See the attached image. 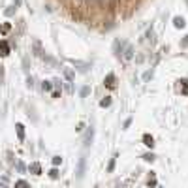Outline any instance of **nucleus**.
<instances>
[{
    "label": "nucleus",
    "instance_id": "obj_1",
    "mask_svg": "<svg viewBox=\"0 0 188 188\" xmlns=\"http://www.w3.org/2000/svg\"><path fill=\"white\" fill-rule=\"evenodd\" d=\"M12 53V47H9V43L6 40H0V57H8V55Z\"/></svg>",
    "mask_w": 188,
    "mask_h": 188
},
{
    "label": "nucleus",
    "instance_id": "obj_2",
    "mask_svg": "<svg viewBox=\"0 0 188 188\" xmlns=\"http://www.w3.org/2000/svg\"><path fill=\"white\" fill-rule=\"evenodd\" d=\"M28 171L34 173V175H42V166H40L38 162H32V164L28 166Z\"/></svg>",
    "mask_w": 188,
    "mask_h": 188
},
{
    "label": "nucleus",
    "instance_id": "obj_3",
    "mask_svg": "<svg viewBox=\"0 0 188 188\" xmlns=\"http://www.w3.org/2000/svg\"><path fill=\"white\" fill-rule=\"evenodd\" d=\"M15 130H17V138H19V141H24V126H23L21 122H17V124H15Z\"/></svg>",
    "mask_w": 188,
    "mask_h": 188
},
{
    "label": "nucleus",
    "instance_id": "obj_4",
    "mask_svg": "<svg viewBox=\"0 0 188 188\" xmlns=\"http://www.w3.org/2000/svg\"><path fill=\"white\" fill-rule=\"evenodd\" d=\"M143 143L149 147V149H152V147H154V138L149 135V134H143Z\"/></svg>",
    "mask_w": 188,
    "mask_h": 188
},
{
    "label": "nucleus",
    "instance_id": "obj_5",
    "mask_svg": "<svg viewBox=\"0 0 188 188\" xmlns=\"http://www.w3.org/2000/svg\"><path fill=\"white\" fill-rule=\"evenodd\" d=\"M83 175H85V158H81L79 160V167H77V177L81 179Z\"/></svg>",
    "mask_w": 188,
    "mask_h": 188
},
{
    "label": "nucleus",
    "instance_id": "obj_6",
    "mask_svg": "<svg viewBox=\"0 0 188 188\" xmlns=\"http://www.w3.org/2000/svg\"><path fill=\"white\" fill-rule=\"evenodd\" d=\"M173 24H175L177 28H184L186 27V23H184V19H182V17H175L173 19Z\"/></svg>",
    "mask_w": 188,
    "mask_h": 188
},
{
    "label": "nucleus",
    "instance_id": "obj_7",
    "mask_svg": "<svg viewBox=\"0 0 188 188\" xmlns=\"http://www.w3.org/2000/svg\"><path fill=\"white\" fill-rule=\"evenodd\" d=\"M15 188H32V186H30L24 179H19L17 182H15Z\"/></svg>",
    "mask_w": 188,
    "mask_h": 188
},
{
    "label": "nucleus",
    "instance_id": "obj_8",
    "mask_svg": "<svg viewBox=\"0 0 188 188\" xmlns=\"http://www.w3.org/2000/svg\"><path fill=\"white\" fill-rule=\"evenodd\" d=\"M9 30H12V24H9V23H4V24H0V32H2V34H8Z\"/></svg>",
    "mask_w": 188,
    "mask_h": 188
},
{
    "label": "nucleus",
    "instance_id": "obj_9",
    "mask_svg": "<svg viewBox=\"0 0 188 188\" xmlns=\"http://www.w3.org/2000/svg\"><path fill=\"white\" fill-rule=\"evenodd\" d=\"M113 81H115V75H113V73H109V75H107V77H105V81H104V83H105V85H107V87H113V85H115V83H113Z\"/></svg>",
    "mask_w": 188,
    "mask_h": 188
},
{
    "label": "nucleus",
    "instance_id": "obj_10",
    "mask_svg": "<svg viewBox=\"0 0 188 188\" xmlns=\"http://www.w3.org/2000/svg\"><path fill=\"white\" fill-rule=\"evenodd\" d=\"M109 105H111V98H109V96H105V98L100 102V107H109Z\"/></svg>",
    "mask_w": 188,
    "mask_h": 188
},
{
    "label": "nucleus",
    "instance_id": "obj_11",
    "mask_svg": "<svg viewBox=\"0 0 188 188\" xmlns=\"http://www.w3.org/2000/svg\"><path fill=\"white\" fill-rule=\"evenodd\" d=\"M132 57H134V49L128 47V49H126V53H124V58H126V60H130Z\"/></svg>",
    "mask_w": 188,
    "mask_h": 188
},
{
    "label": "nucleus",
    "instance_id": "obj_12",
    "mask_svg": "<svg viewBox=\"0 0 188 188\" xmlns=\"http://www.w3.org/2000/svg\"><path fill=\"white\" fill-rule=\"evenodd\" d=\"M49 177H51V179H58V169H57V167H53V169L49 171Z\"/></svg>",
    "mask_w": 188,
    "mask_h": 188
},
{
    "label": "nucleus",
    "instance_id": "obj_13",
    "mask_svg": "<svg viewBox=\"0 0 188 188\" xmlns=\"http://www.w3.org/2000/svg\"><path fill=\"white\" fill-rule=\"evenodd\" d=\"M42 89H43V90H53V85H51V81H43Z\"/></svg>",
    "mask_w": 188,
    "mask_h": 188
},
{
    "label": "nucleus",
    "instance_id": "obj_14",
    "mask_svg": "<svg viewBox=\"0 0 188 188\" xmlns=\"http://www.w3.org/2000/svg\"><path fill=\"white\" fill-rule=\"evenodd\" d=\"M143 160L145 162H154V154H152V152H147V154L143 156Z\"/></svg>",
    "mask_w": 188,
    "mask_h": 188
},
{
    "label": "nucleus",
    "instance_id": "obj_15",
    "mask_svg": "<svg viewBox=\"0 0 188 188\" xmlns=\"http://www.w3.org/2000/svg\"><path fill=\"white\" fill-rule=\"evenodd\" d=\"M181 83H182V87H184L182 89V94H188V79H182Z\"/></svg>",
    "mask_w": 188,
    "mask_h": 188
},
{
    "label": "nucleus",
    "instance_id": "obj_16",
    "mask_svg": "<svg viewBox=\"0 0 188 188\" xmlns=\"http://www.w3.org/2000/svg\"><path fill=\"white\" fill-rule=\"evenodd\" d=\"M115 158H117V156H113V158H111V162H109V166H107V171H109V173H111V171L115 169Z\"/></svg>",
    "mask_w": 188,
    "mask_h": 188
},
{
    "label": "nucleus",
    "instance_id": "obj_17",
    "mask_svg": "<svg viewBox=\"0 0 188 188\" xmlns=\"http://www.w3.org/2000/svg\"><path fill=\"white\" fill-rule=\"evenodd\" d=\"M58 164H62V158L60 156H53V166H58Z\"/></svg>",
    "mask_w": 188,
    "mask_h": 188
},
{
    "label": "nucleus",
    "instance_id": "obj_18",
    "mask_svg": "<svg viewBox=\"0 0 188 188\" xmlns=\"http://www.w3.org/2000/svg\"><path fill=\"white\" fill-rule=\"evenodd\" d=\"M89 92H90L89 87H83V89H81V96H83V98H85V96H89Z\"/></svg>",
    "mask_w": 188,
    "mask_h": 188
},
{
    "label": "nucleus",
    "instance_id": "obj_19",
    "mask_svg": "<svg viewBox=\"0 0 188 188\" xmlns=\"http://www.w3.org/2000/svg\"><path fill=\"white\" fill-rule=\"evenodd\" d=\"M13 13H15V6H12V8H8V9H6V15H8V17H12Z\"/></svg>",
    "mask_w": 188,
    "mask_h": 188
},
{
    "label": "nucleus",
    "instance_id": "obj_20",
    "mask_svg": "<svg viewBox=\"0 0 188 188\" xmlns=\"http://www.w3.org/2000/svg\"><path fill=\"white\" fill-rule=\"evenodd\" d=\"M64 73H66V79H70V81L73 79V73H72V70H66Z\"/></svg>",
    "mask_w": 188,
    "mask_h": 188
},
{
    "label": "nucleus",
    "instance_id": "obj_21",
    "mask_svg": "<svg viewBox=\"0 0 188 188\" xmlns=\"http://www.w3.org/2000/svg\"><path fill=\"white\" fill-rule=\"evenodd\" d=\"M4 81V66H0V85H2Z\"/></svg>",
    "mask_w": 188,
    "mask_h": 188
},
{
    "label": "nucleus",
    "instance_id": "obj_22",
    "mask_svg": "<svg viewBox=\"0 0 188 188\" xmlns=\"http://www.w3.org/2000/svg\"><path fill=\"white\" fill-rule=\"evenodd\" d=\"M181 47H188V36H184V40L181 42Z\"/></svg>",
    "mask_w": 188,
    "mask_h": 188
},
{
    "label": "nucleus",
    "instance_id": "obj_23",
    "mask_svg": "<svg viewBox=\"0 0 188 188\" xmlns=\"http://www.w3.org/2000/svg\"><path fill=\"white\" fill-rule=\"evenodd\" d=\"M15 167H17V169H19V171H24V166L21 164V162H17V164H15Z\"/></svg>",
    "mask_w": 188,
    "mask_h": 188
},
{
    "label": "nucleus",
    "instance_id": "obj_24",
    "mask_svg": "<svg viewBox=\"0 0 188 188\" xmlns=\"http://www.w3.org/2000/svg\"><path fill=\"white\" fill-rule=\"evenodd\" d=\"M27 85H28V87H34V79L28 77V79H27Z\"/></svg>",
    "mask_w": 188,
    "mask_h": 188
},
{
    "label": "nucleus",
    "instance_id": "obj_25",
    "mask_svg": "<svg viewBox=\"0 0 188 188\" xmlns=\"http://www.w3.org/2000/svg\"><path fill=\"white\" fill-rule=\"evenodd\" d=\"M130 124H132V119H126V122H124V128H128Z\"/></svg>",
    "mask_w": 188,
    "mask_h": 188
},
{
    "label": "nucleus",
    "instance_id": "obj_26",
    "mask_svg": "<svg viewBox=\"0 0 188 188\" xmlns=\"http://www.w3.org/2000/svg\"><path fill=\"white\" fill-rule=\"evenodd\" d=\"M17 6H21V0H15V8Z\"/></svg>",
    "mask_w": 188,
    "mask_h": 188
},
{
    "label": "nucleus",
    "instance_id": "obj_27",
    "mask_svg": "<svg viewBox=\"0 0 188 188\" xmlns=\"http://www.w3.org/2000/svg\"><path fill=\"white\" fill-rule=\"evenodd\" d=\"M0 188H8V186H6V184H2V186H0Z\"/></svg>",
    "mask_w": 188,
    "mask_h": 188
}]
</instances>
